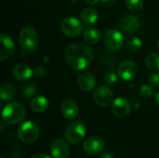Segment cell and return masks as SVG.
<instances>
[{
    "instance_id": "obj_1",
    "label": "cell",
    "mask_w": 159,
    "mask_h": 158,
    "mask_svg": "<svg viewBox=\"0 0 159 158\" xmlns=\"http://www.w3.org/2000/svg\"><path fill=\"white\" fill-rule=\"evenodd\" d=\"M64 59L74 70L81 71L88 68L93 60L92 48L83 43H73L64 48Z\"/></svg>"
},
{
    "instance_id": "obj_2",
    "label": "cell",
    "mask_w": 159,
    "mask_h": 158,
    "mask_svg": "<svg viewBox=\"0 0 159 158\" xmlns=\"http://www.w3.org/2000/svg\"><path fill=\"white\" fill-rule=\"evenodd\" d=\"M26 115V110L22 104L17 102L7 103L2 111L3 122L7 125H16L20 123Z\"/></svg>"
},
{
    "instance_id": "obj_3",
    "label": "cell",
    "mask_w": 159,
    "mask_h": 158,
    "mask_svg": "<svg viewBox=\"0 0 159 158\" xmlns=\"http://www.w3.org/2000/svg\"><path fill=\"white\" fill-rule=\"evenodd\" d=\"M19 43L20 48L24 52H34L37 48L39 43V35L37 31L33 27H24L20 33Z\"/></svg>"
},
{
    "instance_id": "obj_4",
    "label": "cell",
    "mask_w": 159,
    "mask_h": 158,
    "mask_svg": "<svg viewBox=\"0 0 159 158\" xmlns=\"http://www.w3.org/2000/svg\"><path fill=\"white\" fill-rule=\"evenodd\" d=\"M17 135L23 143H33L39 137V128L33 121H26L19 127Z\"/></svg>"
},
{
    "instance_id": "obj_5",
    "label": "cell",
    "mask_w": 159,
    "mask_h": 158,
    "mask_svg": "<svg viewBox=\"0 0 159 158\" xmlns=\"http://www.w3.org/2000/svg\"><path fill=\"white\" fill-rule=\"evenodd\" d=\"M86 132L87 129L85 125L79 120H75L67 127L65 131V139L72 144H78L85 138Z\"/></svg>"
},
{
    "instance_id": "obj_6",
    "label": "cell",
    "mask_w": 159,
    "mask_h": 158,
    "mask_svg": "<svg viewBox=\"0 0 159 158\" xmlns=\"http://www.w3.org/2000/svg\"><path fill=\"white\" fill-rule=\"evenodd\" d=\"M103 44L107 49L111 51H116L122 47L124 44V36L119 30L109 29L104 34Z\"/></svg>"
},
{
    "instance_id": "obj_7",
    "label": "cell",
    "mask_w": 159,
    "mask_h": 158,
    "mask_svg": "<svg viewBox=\"0 0 159 158\" xmlns=\"http://www.w3.org/2000/svg\"><path fill=\"white\" fill-rule=\"evenodd\" d=\"M61 32L70 37L79 35L83 31L82 22L75 17H66L62 20L61 23Z\"/></svg>"
},
{
    "instance_id": "obj_8",
    "label": "cell",
    "mask_w": 159,
    "mask_h": 158,
    "mask_svg": "<svg viewBox=\"0 0 159 158\" xmlns=\"http://www.w3.org/2000/svg\"><path fill=\"white\" fill-rule=\"evenodd\" d=\"M93 100L100 107H107L113 103L114 94L107 86H100L94 91Z\"/></svg>"
},
{
    "instance_id": "obj_9",
    "label": "cell",
    "mask_w": 159,
    "mask_h": 158,
    "mask_svg": "<svg viewBox=\"0 0 159 158\" xmlns=\"http://www.w3.org/2000/svg\"><path fill=\"white\" fill-rule=\"evenodd\" d=\"M104 141L98 136H92L88 138L83 144L84 151L90 156H97L99 154H102L104 150Z\"/></svg>"
},
{
    "instance_id": "obj_10",
    "label": "cell",
    "mask_w": 159,
    "mask_h": 158,
    "mask_svg": "<svg viewBox=\"0 0 159 158\" xmlns=\"http://www.w3.org/2000/svg\"><path fill=\"white\" fill-rule=\"evenodd\" d=\"M50 153L53 158H68L70 155L69 144L65 140L57 138L50 145Z\"/></svg>"
},
{
    "instance_id": "obj_11",
    "label": "cell",
    "mask_w": 159,
    "mask_h": 158,
    "mask_svg": "<svg viewBox=\"0 0 159 158\" xmlns=\"http://www.w3.org/2000/svg\"><path fill=\"white\" fill-rule=\"evenodd\" d=\"M137 74V64L130 60L123 61L118 67L117 74L122 80L128 81L135 77Z\"/></svg>"
},
{
    "instance_id": "obj_12",
    "label": "cell",
    "mask_w": 159,
    "mask_h": 158,
    "mask_svg": "<svg viewBox=\"0 0 159 158\" xmlns=\"http://www.w3.org/2000/svg\"><path fill=\"white\" fill-rule=\"evenodd\" d=\"M0 41H1L0 61H5L6 60L9 59L13 55L15 51V44L13 39L6 34H1Z\"/></svg>"
},
{
    "instance_id": "obj_13",
    "label": "cell",
    "mask_w": 159,
    "mask_h": 158,
    "mask_svg": "<svg viewBox=\"0 0 159 158\" xmlns=\"http://www.w3.org/2000/svg\"><path fill=\"white\" fill-rule=\"evenodd\" d=\"M112 111L118 117H125L130 114L131 104L124 97H118L112 103Z\"/></svg>"
},
{
    "instance_id": "obj_14",
    "label": "cell",
    "mask_w": 159,
    "mask_h": 158,
    "mask_svg": "<svg viewBox=\"0 0 159 158\" xmlns=\"http://www.w3.org/2000/svg\"><path fill=\"white\" fill-rule=\"evenodd\" d=\"M142 25V21L138 16L127 15L120 21V28L127 34H133L137 32Z\"/></svg>"
},
{
    "instance_id": "obj_15",
    "label": "cell",
    "mask_w": 159,
    "mask_h": 158,
    "mask_svg": "<svg viewBox=\"0 0 159 158\" xmlns=\"http://www.w3.org/2000/svg\"><path fill=\"white\" fill-rule=\"evenodd\" d=\"M61 111L62 115L67 120H75L79 115V108L75 101L72 99H66L61 105Z\"/></svg>"
},
{
    "instance_id": "obj_16",
    "label": "cell",
    "mask_w": 159,
    "mask_h": 158,
    "mask_svg": "<svg viewBox=\"0 0 159 158\" xmlns=\"http://www.w3.org/2000/svg\"><path fill=\"white\" fill-rule=\"evenodd\" d=\"M77 85L79 88L85 92H90L95 89L97 85V80L93 74L89 72H85L79 74L77 78Z\"/></svg>"
},
{
    "instance_id": "obj_17",
    "label": "cell",
    "mask_w": 159,
    "mask_h": 158,
    "mask_svg": "<svg viewBox=\"0 0 159 158\" xmlns=\"http://www.w3.org/2000/svg\"><path fill=\"white\" fill-rule=\"evenodd\" d=\"M12 74L14 78L19 81H26L33 76L34 70H32V68L25 63H19L14 66Z\"/></svg>"
},
{
    "instance_id": "obj_18",
    "label": "cell",
    "mask_w": 159,
    "mask_h": 158,
    "mask_svg": "<svg viewBox=\"0 0 159 158\" xmlns=\"http://www.w3.org/2000/svg\"><path fill=\"white\" fill-rule=\"evenodd\" d=\"M81 21L86 25H93L99 19L98 11L93 7H85L80 14Z\"/></svg>"
},
{
    "instance_id": "obj_19",
    "label": "cell",
    "mask_w": 159,
    "mask_h": 158,
    "mask_svg": "<svg viewBox=\"0 0 159 158\" xmlns=\"http://www.w3.org/2000/svg\"><path fill=\"white\" fill-rule=\"evenodd\" d=\"M48 107V101L44 96H35L31 101V108L35 113H43Z\"/></svg>"
},
{
    "instance_id": "obj_20",
    "label": "cell",
    "mask_w": 159,
    "mask_h": 158,
    "mask_svg": "<svg viewBox=\"0 0 159 158\" xmlns=\"http://www.w3.org/2000/svg\"><path fill=\"white\" fill-rule=\"evenodd\" d=\"M16 95V88L11 83H4L1 86L0 96L2 101L8 102L14 99Z\"/></svg>"
},
{
    "instance_id": "obj_21",
    "label": "cell",
    "mask_w": 159,
    "mask_h": 158,
    "mask_svg": "<svg viewBox=\"0 0 159 158\" xmlns=\"http://www.w3.org/2000/svg\"><path fill=\"white\" fill-rule=\"evenodd\" d=\"M83 36H84V40L90 45H95L99 43L102 38L101 32L96 28H88L84 32Z\"/></svg>"
},
{
    "instance_id": "obj_22",
    "label": "cell",
    "mask_w": 159,
    "mask_h": 158,
    "mask_svg": "<svg viewBox=\"0 0 159 158\" xmlns=\"http://www.w3.org/2000/svg\"><path fill=\"white\" fill-rule=\"evenodd\" d=\"M145 65L148 69L154 72L159 71V54L152 52L145 57Z\"/></svg>"
},
{
    "instance_id": "obj_23",
    "label": "cell",
    "mask_w": 159,
    "mask_h": 158,
    "mask_svg": "<svg viewBox=\"0 0 159 158\" xmlns=\"http://www.w3.org/2000/svg\"><path fill=\"white\" fill-rule=\"evenodd\" d=\"M127 47L131 51H138L143 47V41L138 36H132L128 40Z\"/></svg>"
},
{
    "instance_id": "obj_24",
    "label": "cell",
    "mask_w": 159,
    "mask_h": 158,
    "mask_svg": "<svg viewBox=\"0 0 159 158\" xmlns=\"http://www.w3.org/2000/svg\"><path fill=\"white\" fill-rule=\"evenodd\" d=\"M128 9L131 12H139L143 7V0H125Z\"/></svg>"
},
{
    "instance_id": "obj_25",
    "label": "cell",
    "mask_w": 159,
    "mask_h": 158,
    "mask_svg": "<svg viewBox=\"0 0 159 158\" xmlns=\"http://www.w3.org/2000/svg\"><path fill=\"white\" fill-rule=\"evenodd\" d=\"M118 80V77H117V74L113 72V71H109L105 74L104 75V81L107 85L109 86H112V85H116V82Z\"/></svg>"
},
{
    "instance_id": "obj_26",
    "label": "cell",
    "mask_w": 159,
    "mask_h": 158,
    "mask_svg": "<svg viewBox=\"0 0 159 158\" xmlns=\"http://www.w3.org/2000/svg\"><path fill=\"white\" fill-rule=\"evenodd\" d=\"M140 92H141V94L143 97L149 98V97H151V96L154 95V88H153V87L151 85L145 84V85H143L140 88Z\"/></svg>"
},
{
    "instance_id": "obj_27",
    "label": "cell",
    "mask_w": 159,
    "mask_h": 158,
    "mask_svg": "<svg viewBox=\"0 0 159 158\" xmlns=\"http://www.w3.org/2000/svg\"><path fill=\"white\" fill-rule=\"evenodd\" d=\"M35 93H36V88H35V87L33 86V85H29V86L25 87L24 89H23V94H24L25 97H27V98L34 96Z\"/></svg>"
},
{
    "instance_id": "obj_28",
    "label": "cell",
    "mask_w": 159,
    "mask_h": 158,
    "mask_svg": "<svg viewBox=\"0 0 159 158\" xmlns=\"http://www.w3.org/2000/svg\"><path fill=\"white\" fill-rule=\"evenodd\" d=\"M148 80H149V83L152 85V86H155V87H159V73H153L149 75L148 77Z\"/></svg>"
},
{
    "instance_id": "obj_29",
    "label": "cell",
    "mask_w": 159,
    "mask_h": 158,
    "mask_svg": "<svg viewBox=\"0 0 159 158\" xmlns=\"http://www.w3.org/2000/svg\"><path fill=\"white\" fill-rule=\"evenodd\" d=\"M46 74V69L43 67V66H35L34 69V75H35L36 77L38 78H41L43 76H45Z\"/></svg>"
},
{
    "instance_id": "obj_30",
    "label": "cell",
    "mask_w": 159,
    "mask_h": 158,
    "mask_svg": "<svg viewBox=\"0 0 159 158\" xmlns=\"http://www.w3.org/2000/svg\"><path fill=\"white\" fill-rule=\"evenodd\" d=\"M117 0H101V3L105 7H110L116 3Z\"/></svg>"
},
{
    "instance_id": "obj_31",
    "label": "cell",
    "mask_w": 159,
    "mask_h": 158,
    "mask_svg": "<svg viewBox=\"0 0 159 158\" xmlns=\"http://www.w3.org/2000/svg\"><path fill=\"white\" fill-rule=\"evenodd\" d=\"M31 158H51L48 155H45V154H42V153H39V154H35Z\"/></svg>"
},
{
    "instance_id": "obj_32",
    "label": "cell",
    "mask_w": 159,
    "mask_h": 158,
    "mask_svg": "<svg viewBox=\"0 0 159 158\" xmlns=\"http://www.w3.org/2000/svg\"><path fill=\"white\" fill-rule=\"evenodd\" d=\"M101 158H115V157H114L113 153H111V152H104V153L102 155Z\"/></svg>"
},
{
    "instance_id": "obj_33",
    "label": "cell",
    "mask_w": 159,
    "mask_h": 158,
    "mask_svg": "<svg viewBox=\"0 0 159 158\" xmlns=\"http://www.w3.org/2000/svg\"><path fill=\"white\" fill-rule=\"evenodd\" d=\"M86 2H87V4H89L90 6H95L99 2H101V0H86Z\"/></svg>"
},
{
    "instance_id": "obj_34",
    "label": "cell",
    "mask_w": 159,
    "mask_h": 158,
    "mask_svg": "<svg viewBox=\"0 0 159 158\" xmlns=\"http://www.w3.org/2000/svg\"><path fill=\"white\" fill-rule=\"evenodd\" d=\"M155 97H156V101H157V102L159 104V91L157 93V94H156V96H155Z\"/></svg>"
},
{
    "instance_id": "obj_35",
    "label": "cell",
    "mask_w": 159,
    "mask_h": 158,
    "mask_svg": "<svg viewBox=\"0 0 159 158\" xmlns=\"http://www.w3.org/2000/svg\"><path fill=\"white\" fill-rule=\"evenodd\" d=\"M5 130V127H4V123H1V133H3Z\"/></svg>"
},
{
    "instance_id": "obj_36",
    "label": "cell",
    "mask_w": 159,
    "mask_h": 158,
    "mask_svg": "<svg viewBox=\"0 0 159 158\" xmlns=\"http://www.w3.org/2000/svg\"><path fill=\"white\" fill-rule=\"evenodd\" d=\"M157 47L158 48V50H159V39L157 40Z\"/></svg>"
},
{
    "instance_id": "obj_37",
    "label": "cell",
    "mask_w": 159,
    "mask_h": 158,
    "mask_svg": "<svg viewBox=\"0 0 159 158\" xmlns=\"http://www.w3.org/2000/svg\"><path fill=\"white\" fill-rule=\"evenodd\" d=\"M0 158H4V156H1V157Z\"/></svg>"
}]
</instances>
